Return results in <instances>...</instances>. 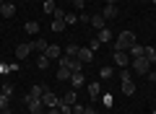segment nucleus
<instances>
[{
    "mask_svg": "<svg viewBox=\"0 0 156 114\" xmlns=\"http://www.w3.org/2000/svg\"><path fill=\"white\" fill-rule=\"evenodd\" d=\"M122 93H125V96H133V93H135V83H133V78H125V81H122Z\"/></svg>",
    "mask_w": 156,
    "mask_h": 114,
    "instance_id": "obj_11",
    "label": "nucleus"
},
{
    "mask_svg": "<svg viewBox=\"0 0 156 114\" xmlns=\"http://www.w3.org/2000/svg\"><path fill=\"white\" fill-rule=\"evenodd\" d=\"M44 91H47V86H34L31 91H29V96H34V98H42V96H44Z\"/></svg>",
    "mask_w": 156,
    "mask_h": 114,
    "instance_id": "obj_19",
    "label": "nucleus"
},
{
    "mask_svg": "<svg viewBox=\"0 0 156 114\" xmlns=\"http://www.w3.org/2000/svg\"><path fill=\"white\" fill-rule=\"evenodd\" d=\"M60 52H62V49L60 47H57V44H50V47H47V57H50V60H52V57H55V60H60Z\"/></svg>",
    "mask_w": 156,
    "mask_h": 114,
    "instance_id": "obj_14",
    "label": "nucleus"
},
{
    "mask_svg": "<svg viewBox=\"0 0 156 114\" xmlns=\"http://www.w3.org/2000/svg\"><path fill=\"white\" fill-rule=\"evenodd\" d=\"M154 114H156V109H154Z\"/></svg>",
    "mask_w": 156,
    "mask_h": 114,
    "instance_id": "obj_45",
    "label": "nucleus"
},
{
    "mask_svg": "<svg viewBox=\"0 0 156 114\" xmlns=\"http://www.w3.org/2000/svg\"><path fill=\"white\" fill-rule=\"evenodd\" d=\"M133 44H135V34H133V31H122L120 36H117V42H115V49H120V52H128Z\"/></svg>",
    "mask_w": 156,
    "mask_h": 114,
    "instance_id": "obj_1",
    "label": "nucleus"
},
{
    "mask_svg": "<svg viewBox=\"0 0 156 114\" xmlns=\"http://www.w3.org/2000/svg\"><path fill=\"white\" fill-rule=\"evenodd\" d=\"M99 91H101V88H99V81L89 83V96H91V98H96V96H99Z\"/></svg>",
    "mask_w": 156,
    "mask_h": 114,
    "instance_id": "obj_21",
    "label": "nucleus"
},
{
    "mask_svg": "<svg viewBox=\"0 0 156 114\" xmlns=\"http://www.w3.org/2000/svg\"><path fill=\"white\" fill-rule=\"evenodd\" d=\"M0 91L5 93V96H11V93H13V83L11 81H3V88H0Z\"/></svg>",
    "mask_w": 156,
    "mask_h": 114,
    "instance_id": "obj_27",
    "label": "nucleus"
},
{
    "mask_svg": "<svg viewBox=\"0 0 156 114\" xmlns=\"http://www.w3.org/2000/svg\"><path fill=\"white\" fill-rule=\"evenodd\" d=\"M44 13H55V3H52V0H44Z\"/></svg>",
    "mask_w": 156,
    "mask_h": 114,
    "instance_id": "obj_30",
    "label": "nucleus"
},
{
    "mask_svg": "<svg viewBox=\"0 0 156 114\" xmlns=\"http://www.w3.org/2000/svg\"><path fill=\"white\" fill-rule=\"evenodd\" d=\"M3 3H5V0H0V5H3Z\"/></svg>",
    "mask_w": 156,
    "mask_h": 114,
    "instance_id": "obj_41",
    "label": "nucleus"
},
{
    "mask_svg": "<svg viewBox=\"0 0 156 114\" xmlns=\"http://www.w3.org/2000/svg\"><path fill=\"white\" fill-rule=\"evenodd\" d=\"M83 114H96V109L94 106H83Z\"/></svg>",
    "mask_w": 156,
    "mask_h": 114,
    "instance_id": "obj_36",
    "label": "nucleus"
},
{
    "mask_svg": "<svg viewBox=\"0 0 156 114\" xmlns=\"http://www.w3.org/2000/svg\"><path fill=\"white\" fill-rule=\"evenodd\" d=\"M23 29H26V34H31V36H34V34H39V23L37 21H29Z\"/></svg>",
    "mask_w": 156,
    "mask_h": 114,
    "instance_id": "obj_24",
    "label": "nucleus"
},
{
    "mask_svg": "<svg viewBox=\"0 0 156 114\" xmlns=\"http://www.w3.org/2000/svg\"><path fill=\"white\" fill-rule=\"evenodd\" d=\"M70 83H73V88H76V91H78L81 86H83V83H86V75H83V70H81V73H73V75H70Z\"/></svg>",
    "mask_w": 156,
    "mask_h": 114,
    "instance_id": "obj_10",
    "label": "nucleus"
},
{
    "mask_svg": "<svg viewBox=\"0 0 156 114\" xmlns=\"http://www.w3.org/2000/svg\"><path fill=\"white\" fill-rule=\"evenodd\" d=\"M73 73L68 70V67H57V81H70Z\"/></svg>",
    "mask_w": 156,
    "mask_h": 114,
    "instance_id": "obj_20",
    "label": "nucleus"
},
{
    "mask_svg": "<svg viewBox=\"0 0 156 114\" xmlns=\"http://www.w3.org/2000/svg\"><path fill=\"white\" fill-rule=\"evenodd\" d=\"M65 54H68V57H76V54H78V44H68V47H65Z\"/></svg>",
    "mask_w": 156,
    "mask_h": 114,
    "instance_id": "obj_28",
    "label": "nucleus"
},
{
    "mask_svg": "<svg viewBox=\"0 0 156 114\" xmlns=\"http://www.w3.org/2000/svg\"><path fill=\"white\" fill-rule=\"evenodd\" d=\"M128 52L133 54V57H143V47H140V44H133V47H130Z\"/></svg>",
    "mask_w": 156,
    "mask_h": 114,
    "instance_id": "obj_25",
    "label": "nucleus"
},
{
    "mask_svg": "<svg viewBox=\"0 0 156 114\" xmlns=\"http://www.w3.org/2000/svg\"><path fill=\"white\" fill-rule=\"evenodd\" d=\"M55 18H65V11H60V8H55V13H52Z\"/></svg>",
    "mask_w": 156,
    "mask_h": 114,
    "instance_id": "obj_34",
    "label": "nucleus"
},
{
    "mask_svg": "<svg viewBox=\"0 0 156 114\" xmlns=\"http://www.w3.org/2000/svg\"><path fill=\"white\" fill-rule=\"evenodd\" d=\"M0 16H5V18H11V16H16V3H3L0 5Z\"/></svg>",
    "mask_w": 156,
    "mask_h": 114,
    "instance_id": "obj_8",
    "label": "nucleus"
},
{
    "mask_svg": "<svg viewBox=\"0 0 156 114\" xmlns=\"http://www.w3.org/2000/svg\"><path fill=\"white\" fill-rule=\"evenodd\" d=\"M57 109H60V114H73V106H70V104H62V101H60V106H57Z\"/></svg>",
    "mask_w": 156,
    "mask_h": 114,
    "instance_id": "obj_29",
    "label": "nucleus"
},
{
    "mask_svg": "<svg viewBox=\"0 0 156 114\" xmlns=\"http://www.w3.org/2000/svg\"><path fill=\"white\" fill-rule=\"evenodd\" d=\"M130 65H133V70L138 73V75H148V70L154 67L146 57H133V62H130Z\"/></svg>",
    "mask_w": 156,
    "mask_h": 114,
    "instance_id": "obj_3",
    "label": "nucleus"
},
{
    "mask_svg": "<svg viewBox=\"0 0 156 114\" xmlns=\"http://www.w3.org/2000/svg\"><path fill=\"white\" fill-rule=\"evenodd\" d=\"M112 60H115V65H120V67H128L130 65V57L125 52H120V49H115V57H112Z\"/></svg>",
    "mask_w": 156,
    "mask_h": 114,
    "instance_id": "obj_7",
    "label": "nucleus"
},
{
    "mask_svg": "<svg viewBox=\"0 0 156 114\" xmlns=\"http://www.w3.org/2000/svg\"><path fill=\"white\" fill-rule=\"evenodd\" d=\"M140 3H151V0H140Z\"/></svg>",
    "mask_w": 156,
    "mask_h": 114,
    "instance_id": "obj_39",
    "label": "nucleus"
},
{
    "mask_svg": "<svg viewBox=\"0 0 156 114\" xmlns=\"http://www.w3.org/2000/svg\"><path fill=\"white\" fill-rule=\"evenodd\" d=\"M39 114H47V112H44V109H42V112H39Z\"/></svg>",
    "mask_w": 156,
    "mask_h": 114,
    "instance_id": "obj_40",
    "label": "nucleus"
},
{
    "mask_svg": "<svg viewBox=\"0 0 156 114\" xmlns=\"http://www.w3.org/2000/svg\"><path fill=\"white\" fill-rule=\"evenodd\" d=\"M47 114H60V109H50V112H47Z\"/></svg>",
    "mask_w": 156,
    "mask_h": 114,
    "instance_id": "obj_37",
    "label": "nucleus"
},
{
    "mask_svg": "<svg viewBox=\"0 0 156 114\" xmlns=\"http://www.w3.org/2000/svg\"><path fill=\"white\" fill-rule=\"evenodd\" d=\"M76 96H78V93H76V88H70V91H68L65 96L60 98V101H62V104H70V106H73V104H76Z\"/></svg>",
    "mask_w": 156,
    "mask_h": 114,
    "instance_id": "obj_16",
    "label": "nucleus"
},
{
    "mask_svg": "<svg viewBox=\"0 0 156 114\" xmlns=\"http://www.w3.org/2000/svg\"><path fill=\"white\" fill-rule=\"evenodd\" d=\"M107 5H117V0H107Z\"/></svg>",
    "mask_w": 156,
    "mask_h": 114,
    "instance_id": "obj_38",
    "label": "nucleus"
},
{
    "mask_svg": "<svg viewBox=\"0 0 156 114\" xmlns=\"http://www.w3.org/2000/svg\"><path fill=\"white\" fill-rule=\"evenodd\" d=\"M99 44H101L99 39H91V44H89V49H91V52H94V49H99Z\"/></svg>",
    "mask_w": 156,
    "mask_h": 114,
    "instance_id": "obj_32",
    "label": "nucleus"
},
{
    "mask_svg": "<svg viewBox=\"0 0 156 114\" xmlns=\"http://www.w3.org/2000/svg\"><path fill=\"white\" fill-rule=\"evenodd\" d=\"M101 78H112V67H101Z\"/></svg>",
    "mask_w": 156,
    "mask_h": 114,
    "instance_id": "obj_33",
    "label": "nucleus"
},
{
    "mask_svg": "<svg viewBox=\"0 0 156 114\" xmlns=\"http://www.w3.org/2000/svg\"><path fill=\"white\" fill-rule=\"evenodd\" d=\"M26 106L31 109L34 114H39L42 109H44V104H42V98H34V96H26Z\"/></svg>",
    "mask_w": 156,
    "mask_h": 114,
    "instance_id": "obj_6",
    "label": "nucleus"
},
{
    "mask_svg": "<svg viewBox=\"0 0 156 114\" xmlns=\"http://www.w3.org/2000/svg\"><path fill=\"white\" fill-rule=\"evenodd\" d=\"M37 65H39V70H47V67H50V57H47V54L37 57Z\"/></svg>",
    "mask_w": 156,
    "mask_h": 114,
    "instance_id": "obj_23",
    "label": "nucleus"
},
{
    "mask_svg": "<svg viewBox=\"0 0 156 114\" xmlns=\"http://www.w3.org/2000/svg\"><path fill=\"white\" fill-rule=\"evenodd\" d=\"M73 5H76L78 11H83V8H86V0H73Z\"/></svg>",
    "mask_w": 156,
    "mask_h": 114,
    "instance_id": "obj_31",
    "label": "nucleus"
},
{
    "mask_svg": "<svg viewBox=\"0 0 156 114\" xmlns=\"http://www.w3.org/2000/svg\"><path fill=\"white\" fill-rule=\"evenodd\" d=\"M101 16H104V18H115V16H120V8H117V5H104Z\"/></svg>",
    "mask_w": 156,
    "mask_h": 114,
    "instance_id": "obj_12",
    "label": "nucleus"
},
{
    "mask_svg": "<svg viewBox=\"0 0 156 114\" xmlns=\"http://www.w3.org/2000/svg\"><path fill=\"white\" fill-rule=\"evenodd\" d=\"M91 23H94L96 29H104L107 26V18L101 16V13H96V16H91Z\"/></svg>",
    "mask_w": 156,
    "mask_h": 114,
    "instance_id": "obj_17",
    "label": "nucleus"
},
{
    "mask_svg": "<svg viewBox=\"0 0 156 114\" xmlns=\"http://www.w3.org/2000/svg\"><path fill=\"white\" fill-rule=\"evenodd\" d=\"M42 104H44L47 109H57V106H60V98H57L55 93H52L50 88H47V91H44V96H42Z\"/></svg>",
    "mask_w": 156,
    "mask_h": 114,
    "instance_id": "obj_4",
    "label": "nucleus"
},
{
    "mask_svg": "<svg viewBox=\"0 0 156 114\" xmlns=\"http://www.w3.org/2000/svg\"><path fill=\"white\" fill-rule=\"evenodd\" d=\"M143 57L154 65V62H156V47H143Z\"/></svg>",
    "mask_w": 156,
    "mask_h": 114,
    "instance_id": "obj_15",
    "label": "nucleus"
},
{
    "mask_svg": "<svg viewBox=\"0 0 156 114\" xmlns=\"http://www.w3.org/2000/svg\"><path fill=\"white\" fill-rule=\"evenodd\" d=\"M70 3H73V0H70Z\"/></svg>",
    "mask_w": 156,
    "mask_h": 114,
    "instance_id": "obj_46",
    "label": "nucleus"
},
{
    "mask_svg": "<svg viewBox=\"0 0 156 114\" xmlns=\"http://www.w3.org/2000/svg\"><path fill=\"white\" fill-rule=\"evenodd\" d=\"M65 26H68V23H65V18H55V21H52V31H55V34H60Z\"/></svg>",
    "mask_w": 156,
    "mask_h": 114,
    "instance_id": "obj_18",
    "label": "nucleus"
},
{
    "mask_svg": "<svg viewBox=\"0 0 156 114\" xmlns=\"http://www.w3.org/2000/svg\"><path fill=\"white\" fill-rule=\"evenodd\" d=\"M76 57H78L81 62H83V65H89V62L94 60V52H91L89 47H78V54H76Z\"/></svg>",
    "mask_w": 156,
    "mask_h": 114,
    "instance_id": "obj_5",
    "label": "nucleus"
},
{
    "mask_svg": "<svg viewBox=\"0 0 156 114\" xmlns=\"http://www.w3.org/2000/svg\"><path fill=\"white\" fill-rule=\"evenodd\" d=\"M0 114H5V112H0Z\"/></svg>",
    "mask_w": 156,
    "mask_h": 114,
    "instance_id": "obj_43",
    "label": "nucleus"
},
{
    "mask_svg": "<svg viewBox=\"0 0 156 114\" xmlns=\"http://www.w3.org/2000/svg\"><path fill=\"white\" fill-rule=\"evenodd\" d=\"M96 39H99V42H109V39H112V31H109V29H99V36H96Z\"/></svg>",
    "mask_w": 156,
    "mask_h": 114,
    "instance_id": "obj_22",
    "label": "nucleus"
},
{
    "mask_svg": "<svg viewBox=\"0 0 156 114\" xmlns=\"http://www.w3.org/2000/svg\"><path fill=\"white\" fill-rule=\"evenodd\" d=\"M151 3H154V5H156V0H151Z\"/></svg>",
    "mask_w": 156,
    "mask_h": 114,
    "instance_id": "obj_42",
    "label": "nucleus"
},
{
    "mask_svg": "<svg viewBox=\"0 0 156 114\" xmlns=\"http://www.w3.org/2000/svg\"><path fill=\"white\" fill-rule=\"evenodd\" d=\"M60 67H68L70 73H81L83 70V62L78 60V57H68L65 54V57H60Z\"/></svg>",
    "mask_w": 156,
    "mask_h": 114,
    "instance_id": "obj_2",
    "label": "nucleus"
},
{
    "mask_svg": "<svg viewBox=\"0 0 156 114\" xmlns=\"http://www.w3.org/2000/svg\"><path fill=\"white\" fill-rule=\"evenodd\" d=\"M146 78H148V81H154V83H156V70H154V67H151V70H148V75H146Z\"/></svg>",
    "mask_w": 156,
    "mask_h": 114,
    "instance_id": "obj_35",
    "label": "nucleus"
},
{
    "mask_svg": "<svg viewBox=\"0 0 156 114\" xmlns=\"http://www.w3.org/2000/svg\"><path fill=\"white\" fill-rule=\"evenodd\" d=\"M31 42H23V44H18V47H16V57H18V60H21V57H29V52H31Z\"/></svg>",
    "mask_w": 156,
    "mask_h": 114,
    "instance_id": "obj_9",
    "label": "nucleus"
},
{
    "mask_svg": "<svg viewBox=\"0 0 156 114\" xmlns=\"http://www.w3.org/2000/svg\"><path fill=\"white\" fill-rule=\"evenodd\" d=\"M31 47H34V49H39V52L44 54V52H47V47H50V44H47V42H44V39H42V36H37V39H34V42H31Z\"/></svg>",
    "mask_w": 156,
    "mask_h": 114,
    "instance_id": "obj_13",
    "label": "nucleus"
},
{
    "mask_svg": "<svg viewBox=\"0 0 156 114\" xmlns=\"http://www.w3.org/2000/svg\"><path fill=\"white\" fill-rule=\"evenodd\" d=\"M8 98L11 96H5V93L0 91V112H8Z\"/></svg>",
    "mask_w": 156,
    "mask_h": 114,
    "instance_id": "obj_26",
    "label": "nucleus"
},
{
    "mask_svg": "<svg viewBox=\"0 0 156 114\" xmlns=\"http://www.w3.org/2000/svg\"><path fill=\"white\" fill-rule=\"evenodd\" d=\"M5 114H11V112H5Z\"/></svg>",
    "mask_w": 156,
    "mask_h": 114,
    "instance_id": "obj_44",
    "label": "nucleus"
}]
</instances>
